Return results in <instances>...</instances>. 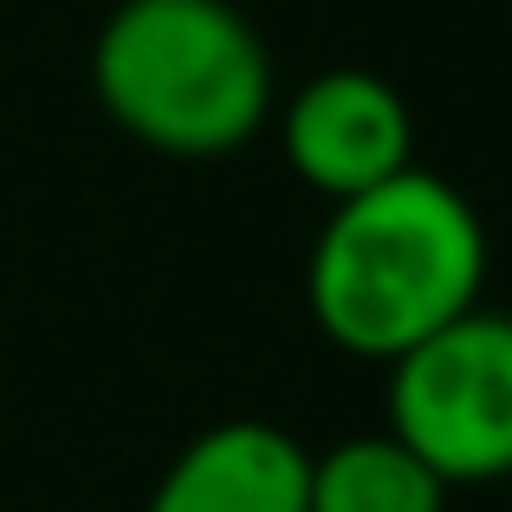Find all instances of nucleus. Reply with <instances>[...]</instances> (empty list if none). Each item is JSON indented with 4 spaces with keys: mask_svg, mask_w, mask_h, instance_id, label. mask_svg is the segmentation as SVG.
Here are the masks:
<instances>
[{
    "mask_svg": "<svg viewBox=\"0 0 512 512\" xmlns=\"http://www.w3.org/2000/svg\"><path fill=\"white\" fill-rule=\"evenodd\" d=\"M487 286V234L474 201L428 169L338 201L312 247V312L331 344L357 357H409L454 318H467Z\"/></svg>",
    "mask_w": 512,
    "mask_h": 512,
    "instance_id": "f257e3e1",
    "label": "nucleus"
},
{
    "mask_svg": "<svg viewBox=\"0 0 512 512\" xmlns=\"http://www.w3.org/2000/svg\"><path fill=\"white\" fill-rule=\"evenodd\" d=\"M91 85L124 137L163 156H234L273 111L266 39L234 0H124L91 46Z\"/></svg>",
    "mask_w": 512,
    "mask_h": 512,
    "instance_id": "f03ea898",
    "label": "nucleus"
},
{
    "mask_svg": "<svg viewBox=\"0 0 512 512\" xmlns=\"http://www.w3.org/2000/svg\"><path fill=\"white\" fill-rule=\"evenodd\" d=\"M389 435L441 480L512 474V318L467 312L389 376Z\"/></svg>",
    "mask_w": 512,
    "mask_h": 512,
    "instance_id": "7ed1b4c3",
    "label": "nucleus"
},
{
    "mask_svg": "<svg viewBox=\"0 0 512 512\" xmlns=\"http://www.w3.org/2000/svg\"><path fill=\"white\" fill-rule=\"evenodd\" d=\"M279 143H286V163L305 175L312 188H325L331 201H350L363 188L389 182V175L415 169V117L402 104L396 85H383L376 72L338 65V72H318L299 98L279 117Z\"/></svg>",
    "mask_w": 512,
    "mask_h": 512,
    "instance_id": "20e7f679",
    "label": "nucleus"
},
{
    "mask_svg": "<svg viewBox=\"0 0 512 512\" xmlns=\"http://www.w3.org/2000/svg\"><path fill=\"white\" fill-rule=\"evenodd\" d=\"M150 512H312V461L266 422H221L175 454Z\"/></svg>",
    "mask_w": 512,
    "mask_h": 512,
    "instance_id": "39448f33",
    "label": "nucleus"
},
{
    "mask_svg": "<svg viewBox=\"0 0 512 512\" xmlns=\"http://www.w3.org/2000/svg\"><path fill=\"white\" fill-rule=\"evenodd\" d=\"M448 480L396 435L338 441L312 461V512H441Z\"/></svg>",
    "mask_w": 512,
    "mask_h": 512,
    "instance_id": "423d86ee",
    "label": "nucleus"
}]
</instances>
